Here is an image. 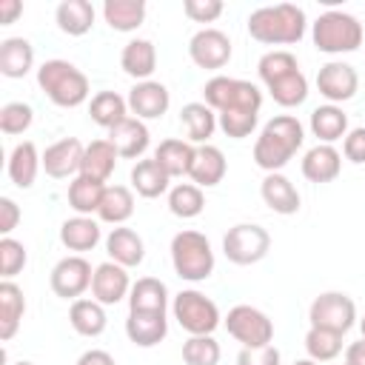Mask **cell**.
<instances>
[{"label":"cell","instance_id":"obj_25","mask_svg":"<svg viewBox=\"0 0 365 365\" xmlns=\"http://www.w3.org/2000/svg\"><path fill=\"white\" fill-rule=\"evenodd\" d=\"M40 168H43V154H37V145L31 140H23L11 148V154H9V180L17 188H31Z\"/></svg>","mask_w":365,"mask_h":365},{"label":"cell","instance_id":"obj_5","mask_svg":"<svg viewBox=\"0 0 365 365\" xmlns=\"http://www.w3.org/2000/svg\"><path fill=\"white\" fill-rule=\"evenodd\" d=\"M314 46L322 54H351L362 46L365 31L362 23L348 11H325L314 20Z\"/></svg>","mask_w":365,"mask_h":365},{"label":"cell","instance_id":"obj_9","mask_svg":"<svg viewBox=\"0 0 365 365\" xmlns=\"http://www.w3.org/2000/svg\"><path fill=\"white\" fill-rule=\"evenodd\" d=\"M268 248H271V234L257 222H237L222 237V251L234 265H254L265 259Z\"/></svg>","mask_w":365,"mask_h":365},{"label":"cell","instance_id":"obj_31","mask_svg":"<svg viewBox=\"0 0 365 365\" xmlns=\"http://www.w3.org/2000/svg\"><path fill=\"white\" fill-rule=\"evenodd\" d=\"M68 322L71 328L80 334V336H100L108 325V317H106V305L97 302V299H74L71 308H68Z\"/></svg>","mask_w":365,"mask_h":365},{"label":"cell","instance_id":"obj_51","mask_svg":"<svg viewBox=\"0 0 365 365\" xmlns=\"http://www.w3.org/2000/svg\"><path fill=\"white\" fill-rule=\"evenodd\" d=\"M77 365H117V362H114V356H111L108 351L91 348V351H86V354L77 359Z\"/></svg>","mask_w":365,"mask_h":365},{"label":"cell","instance_id":"obj_24","mask_svg":"<svg viewBox=\"0 0 365 365\" xmlns=\"http://www.w3.org/2000/svg\"><path fill=\"white\" fill-rule=\"evenodd\" d=\"M34 68V46L26 37H6L0 43V74L20 80Z\"/></svg>","mask_w":365,"mask_h":365},{"label":"cell","instance_id":"obj_55","mask_svg":"<svg viewBox=\"0 0 365 365\" xmlns=\"http://www.w3.org/2000/svg\"><path fill=\"white\" fill-rule=\"evenodd\" d=\"M359 331H362V339H365V317L359 319Z\"/></svg>","mask_w":365,"mask_h":365},{"label":"cell","instance_id":"obj_26","mask_svg":"<svg viewBox=\"0 0 365 365\" xmlns=\"http://www.w3.org/2000/svg\"><path fill=\"white\" fill-rule=\"evenodd\" d=\"M120 66H123V71H125L128 77H134L137 83L148 80V77L154 74V68H157V48H154V43H151V40H143V37L128 40V43L123 46Z\"/></svg>","mask_w":365,"mask_h":365},{"label":"cell","instance_id":"obj_40","mask_svg":"<svg viewBox=\"0 0 365 365\" xmlns=\"http://www.w3.org/2000/svg\"><path fill=\"white\" fill-rule=\"evenodd\" d=\"M131 214H134V194H131V188H125V185H106V194H103L97 217L103 222H108V225H123Z\"/></svg>","mask_w":365,"mask_h":365},{"label":"cell","instance_id":"obj_41","mask_svg":"<svg viewBox=\"0 0 365 365\" xmlns=\"http://www.w3.org/2000/svg\"><path fill=\"white\" fill-rule=\"evenodd\" d=\"M202 208H205V197H202V188L200 185H194V182H177L168 191V211L174 217L191 220V217H200Z\"/></svg>","mask_w":365,"mask_h":365},{"label":"cell","instance_id":"obj_46","mask_svg":"<svg viewBox=\"0 0 365 365\" xmlns=\"http://www.w3.org/2000/svg\"><path fill=\"white\" fill-rule=\"evenodd\" d=\"M257 120H259V111H222V114H217V125L225 131V137H234V140L248 137L257 128Z\"/></svg>","mask_w":365,"mask_h":365},{"label":"cell","instance_id":"obj_6","mask_svg":"<svg viewBox=\"0 0 365 365\" xmlns=\"http://www.w3.org/2000/svg\"><path fill=\"white\" fill-rule=\"evenodd\" d=\"M171 265L180 279L202 282L214 271V251L205 234L200 231H180L171 240Z\"/></svg>","mask_w":365,"mask_h":365},{"label":"cell","instance_id":"obj_47","mask_svg":"<svg viewBox=\"0 0 365 365\" xmlns=\"http://www.w3.org/2000/svg\"><path fill=\"white\" fill-rule=\"evenodd\" d=\"M222 3L220 0H185L182 3V11L188 20L194 23H214L220 14H222Z\"/></svg>","mask_w":365,"mask_h":365},{"label":"cell","instance_id":"obj_1","mask_svg":"<svg viewBox=\"0 0 365 365\" xmlns=\"http://www.w3.org/2000/svg\"><path fill=\"white\" fill-rule=\"evenodd\" d=\"M302 140H305L302 123L294 114H277L262 125V131L254 143V163L262 171L274 174L291 163V157L299 151Z\"/></svg>","mask_w":365,"mask_h":365},{"label":"cell","instance_id":"obj_2","mask_svg":"<svg viewBox=\"0 0 365 365\" xmlns=\"http://www.w3.org/2000/svg\"><path fill=\"white\" fill-rule=\"evenodd\" d=\"M257 71H259V80L265 83V88L271 91L274 103H279L282 108H294V106L305 103L308 80L299 71V63L291 51H285V48L265 51L257 63Z\"/></svg>","mask_w":365,"mask_h":365},{"label":"cell","instance_id":"obj_48","mask_svg":"<svg viewBox=\"0 0 365 365\" xmlns=\"http://www.w3.org/2000/svg\"><path fill=\"white\" fill-rule=\"evenodd\" d=\"M279 348L262 345V348H242L237 354V365H279Z\"/></svg>","mask_w":365,"mask_h":365},{"label":"cell","instance_id":"obj_53","mask_svg":"<svg viewBox=\"0 0 365 365\" xmlns=\"http://www.w3.org/2000/svg\"><path fill=\"white\" fill-rule=\"evenodd\" d=\"M345 365H365V339H356L345 348Z\"/></svg>","mask_w":365,"mask_h":365},{"label":"cell","instance_id":"obj_11","mask_svg":"<svg viewBox=\"0 0 365 365\" xmlns=\"http://www.w3.org/2000/svg\"><path fill=\"white\" fill-rule=\"evenodd\" d=\"M225 328L242 348H262L274 339V322L254 305H234L225 317Z\"/></svg>","mask_w":365,"mask_h":365},{"label":"cell","instance_id":"obj_39","mask_svg":"<svg viewBox=\"0 0 365 365\" xmlns=\"http://www.w3.org/2000/svg\"><path fill=\"white\" fill-rule=\"evenodd\" d=\"M165 305H168V288L157 277H143L128 291L131 311H165Z\"/></svg>","mask_w":365,"mask_h":365},{"label":"cell","instance_id":"obj_43","mask_svg":"<svg viewBox=\"0 0 365 365\" xmlns=\"http://www.w3.org/2000/svg\"><path fill=\"white\" fill-rule=\"evenodd\" d=\"M220 356H222L220 342H217L211 334L188 336V339L182 342V362H185V365H217Z\"/></svg>","mask_w":365,"mask_h":365},{"label":"cell","instance_id":"obj_3","mask_svg":"<svg viewBox=\"0 0 365 365\" xmlns=\"http://www.w3.org/2000/svg\"><path fill=\"white\" fill-rule=\"evenodd\" d=\"M305 11L294 3L262 6L248 14V34L265 46H294L305 37Z\"/></svg>","mask_w":365,"mask_h":365},{"label":"cell","instance_id":"obj_36","mask_svg":"<svg viewBox=\"0 0 365 365\" xmlns=\"http://www.w3.org/2000/svg\"><path fill=\"white\" fill-rule=\"evenodd\" d=\"M103 194H106V182H97L91 177H83L77 174L71 182H68V205L80 214V217H91L100 211V202H103Z\"/></svg>","mask_w":365,"mask_h":365},{"label":"cell","instance_id":"obj_17","mask_svg":"<svg viewBox=\"0 0 365 365\" xmlns=\"http://www.w3.org/2000/svg\"><path fill=\"white\" fill-rule=\"evenodd\" d=\"M131 291V279H128V268L117 265V262H100L94 268V279H91V299L103 302V305H117L120 299H125Z\"/></svg>","mask_w":365,"mask_h":365},{"label":"cell","instance_id":"obj_18","mask_svg":"<svg viewBox=\"0 0 365 365\" xmlns=\"http://www.w3.org/2000/svg\"><path fill=\"white\" fill-rule=\"evenodd\" d=\"M125 334L137 348H154L168 334L165 311H128Z\"/></svg>","mask_w":365,"mask_h":365},{"label":"cell","instance_id":"obj_38","mask_svg":"<svg viewBox=\"0 0 365 365\" xmlns=\"http://www.w3.org/2000/svg\"><path fill=\"white\" fill-rule=\"evenodd\" d=\"M88 114L97 125L111 131L114 125H120L128 117V100L120 97L117 91H97L88 103Z\"/></svg>","mask_w":365,"mask_h":365},{"label":"cell","instance_id":"obj_50","mask_svg":"<svg viewBox=\"0 0 365 365\" xmlns=\"http://www.w3.org/2000/svg\"><path fill=\"white\" fill-rule=\"evenodd\" d=\"M20 222V205L11 197H0V234L9 237Z\"/></svg>","mask_w":365,"mask_h":365},{"label":"cell","instance_id":"obj_14","mask_svg":"<svg viewBox=\"0 0 365 365\" xmlns=\"http://www.w3.org/2000/svg\"><path fill=\"white\" fill-rule=\"evenodd\" d=\"M317 88L319 94L328 100V103H345L356 94L359 88V74L351 63H342V60H331L325 63L319 71H317Z\"/></svg>","mask_w":365,"mask_h":365},{"label":"cell","instance_id":"obj_42","mask_svg":"<svg viewBox=\"0 0 365 365\" xmlns=\"http://www.w3.org/2000/svg\"><path fill=\"white\" fill-rule=\"evenodd\" d=\"M305 351H308V359L314 362H331L342 354V334L325 331V328H308Z\"/></svg>","mask_w":365,"mask_h":365},{"label":"cell","instance_id":"obj_10","mask_svg":"<svg viewBox=\"0 0 365 365\" xmlns=\"http://www.w3.org/2000/svg\"><path fill=\"white\" fill-rule=\"evenodd\" d=\"M308 319H311V328H325L345 336L356 322V305L342 291H325L311 302Z\"/></svg>","mask_w":365,"mask_h":365},{"label":"cell","instance_id":"obj_13","mask_svg":"<svg viewBox=\"0 0 365 365\" xmlns=\"http://www.w3.org/2000/svg\"><path fill=\"white\" fill-rule=\"evenodd\" d=\"M188 57L205 71H217L231 60V40L220 29H200L188 43Z\"/></svg>","mask_w":365,"mask_h":365},{"label":"cell","instance_id":"obj_4","mask_svg":"<svg viewBox=\"0 0 365 365\" xmlns=\"http://www.w3.org/2000/svg\"><path fill=\"white\" fill-rule=\"evenodd\" d=\"M37 86L60 108H77L88 100V77L68 60H46L37 68Z\"/></svg>","mask_w":365,"mask_h":365},{"label":"cell","instance_id":"obj_44","mask_svg":"<svg viewBox=\"0 0 365 365\" xmlns=\"http://www.w3.org/2000/svg\"><path fill=\"white\" fill-rule=\"evenodd\" d=\"M29 262V254H26V245L17 242L14 237H3L0 240V277L3 279H11L17 277Z\"/></svg>","mask_w":365,"mask_h":365},{"label":"cell","instance_id":"obj_45","mask_svg":"<svg viewBox=\"0 0 365 365\" xmlns=\"http://www.w3.org/2000/svg\"><path fill=\"white\" fill-rule=\"evenodd\" d=\"M31 120H34V111L29 103L14 100V103H6L0 108V131L3 134H23L31 125Z\"/></svg>","mask_w":365,"mask_h":365},{"label":"cell","instance_id":"obj_32","mask_svg":"<svg viewBox=\"0 0 365 365\" xmlns=\"http://www.w3.org/2000/svg\"><path fill=\"white\" fill-rule=\"evenodd\" d=\"M194 145L188 140H163L154 151V160L160 163V168L168 177H185L191 171V160H194Z\"/></svg>","mask_w":365,"mask_h":365},{"label":"cell","instance_id":"obj_34","mask_svg":"<svg viewBox=\"0 0 365 365\" xmlns=\"http://www.w3.org/2000/svg\"><path fill=\"white\" fill-rule=\"evenodd\" d=\"M60 242L68 248V251H91L97 242H100V222L91 220V217H71L60 225Z\"/></svg>","mask_w":365,"mask_h":365},{"label":"cell","instance_id":"obj_37","mask_svg":"<svg viewBox=\"0 0 365 365\" xmlns=\"http://www.w3.org/2000/svg\"><path fill=\"white\" fill-rule=\"evenodd\" d=\"M103 20L114 31H134L145 20V3L143 0H106Z\"/></svg>","mask_w":365,"mask_h":365},{"label":"cell","instance_id":"obj_33","mask_svg":"<svg viewBox=\"0 0 365 365\" xmlns=\"http://www.w3.org/2000/svg\"><path fill=\"white\" fill-rule=\"evenodd\" d=\"M168 182H171V177L160 168V163L154 157L151 160H137L134 168H131V188L145 200H154V197L165 194Z\"/></svg>","mask_w":365,"mask_h":365},{"label":"cell","instance_id":"obj_21","mask_svg":"<svg viewBox=\"0 0 365 365\" xmlns=\"http://www.w3.org/2000/svg\"><path fill=\"white\" fill-rule=\"evenodd\" d=\"M259 194H262V202H265L274 214L288 217V214H297V211H299V191H297L294 182H291L285 174H279V171L265 174L262 185H259Z\"/></svg>","mask_w":365,"mask_h":365},{"label":"cell","instance_id":"obj_8","mask_svg":"<svg viewBox=\"0 0 365 365\" xmlns=\"http://www.w3.org/2000/svg\"><path fill=\"white\" fill-rule=\"evenodd\" d=\"M171 314L180 322L182 331H188L191 336H202V334H214L220 319V308L214 299H208L202 291H180L171 302Z\"/></svg>","mask_w":365,"mask_h":365},{"label":"cell","instance_id":"obj_35","mask_svg":"<svg viewBox=\"0 0 365 365\" xmlns=\"http://www.w3.org/2000/svg\"><path fill=\"white\" fill-rule=\"evenodd\" d=\"M180 123L185 125L188 143H208V137L217 128V111L205 103H185L180 111Z\"/></svg>","mask_w":365,"mask_h":365},{"label":"cell","instance_id":"obj_7","mask_svg":"<svg viewBox=\"0 0 365 365\" xmlns=\"http://www.w3.org/2000/svg\"><path fill=\"white\" fill-rule=\"evenodd\" d=\"M202 97L205 106H211L217 114L222 111H259L262 108V91L248 83V80H237V77H211L202 86Z\"/></svg>","mask_w":365,"mask_h":365},{"label":"cell","instance_id":"obj_22","mask_svg":"<svg viewBox=\"0 0 365 365\" xmlns=\"http://www.w3.org/2000/svg\"><path fill=\"white\" fill-rule=\"evenodd\" d=\"M106 254L111 257V262H117V265H123V268H134V265L143 262L145 245H143V237H140L134 228L117 225V228H111V234L106 237Z\"/></svg>","mask_w":365,"mask_h":365},{"label":"cell","instance_id":"obj_52","mask_svg":"<svg viewBox=\"0 0 365 365\" xmlns=\"http://www.w3.org/2000/svg\"><path fill=\"white\" fill-rule=\"evenodd\" d=\"M23 14V3L20 0H0V26L14 23Z\"/></svg>","mask_w":365,"mask_h":365},{"label":"cell","instance_id":"obj_29","mask_svg":"<svg viewBox=\"0 0 365 365\" xmlns=\"http://www.w3.org/2000/svg\"><path fill=\"white\" fill-rule=\"evenodd\" d=\"M120 154L117 148L108 143V140H91L83 151V165H80V174L83 177H91L97 182H106L111 174H114V165H117Z\"/></svg>","mask_w":365,"mask_h":365},{"label":"cell","instance_id":"obj_16","mask_svg":"<svg viewBox=\"0 0 365 365\" xmlns=\"http://www.w3.org/2000/svg\"><path fill=\"white\" fill-rule=\"evenodd\" d=\"M128 111L137 117V120H160L168 106H171V94L163 83L157 80H143L137 83L131 91H128Z\"/></svg>","mask_w":365,"mask_h":365},{"label":"cell","instance_id":"obj_30","mask_svg":"<svg viewBox=\"0 0 365 365\" xmlns=\"http://www.w3.org/2000/svg\"><path fill=\"white\" fill-rule=\"evenodd\" d=\"M311 131L319 143L331 145L336 140H342L348 134V114L334 106V103H325V106H317L311 111Z\"/></svg>","mask_w":365,"mask_h":365},{"label":"cell","instance_id":"obj_12","mask_svg":"<svg viewBox=\"0 0 365 365\" xmlns=\"http://www.w3.org/2000/svg\"><path fill=\"white\" fill-rule=\"evenodd\" d=\"M91 279H94V271H91V262L80 254L74 257H63L54 268H51V291L63 299H80L88 288H91Z\"/></svg>","mask_w":365,"mask_h":365},{"label":"cell","instance_id":"obj_19","mask_svg":"<svg viewBox=\"0 0 365 365\" xmlns=\"http://www.w3.org/2000/svg\"><path fill=\"white\" fill-rule=\"evenodd\" d=\"M108 143L117 148V154H120L123 160H137V157L145 154V148H148V143H151V134H148V128H145L143 120L125 117L120 125H114V128L108 131Z\"/></svg>","mask_w":365,"mask_h":365},{"label":"cell","instance_id":"obj_27","mask_svg":"<svg viewBox=\"0 0 365 365\" xmlns=\"http://www.w3.org/2000/svg\"><path fill=\"white\" fill-rule=\"evenodd\" d=\"M26 314V297H23V288L11 279H3L0 282V339L9 342L17 328H20V319Z\"/></svg>","mask_w":365,"mask_h":365},{"label":"cell","instance_id":"obj_49","mask_svg":"<svg viewBox=\"0 0 365 365\" xmlns=\"http://www.w3.org/2000/svg\"><path fill=\"white\" fill-rule=\"evenodd\" d=\"M342 154H345V160L354 163V165H362V163H365V128H362V125H359V128H351V131L345 134V140H342Z\"/></svg>","mask_w":365,"mask_h":365},{"label":"cell","instance_id":"obj_28","mask_svg":"<svg viewBox=\"0 0 365 365\" xmlns=\"http://www.w3.org/2000/svg\"><path fill=\"white\" fill-rule=\"evenodd\" d=\"M94 6L88 0H63L57 9H54V20H57V29L68 37H83L91 31L94 26Z\"/></svg>","mask_w":365,"mask_h":365},{"label":"cell","instance_id":"obj_23","mask_svg":"<svg viewBox=\"0 0 365 365\" xmlns=\"http://www.w3.org/2000/svg\"><path fill=\"white\" fill-rule=\"evenodd\" d=\"M339 171H342V154L334 145L317 143L302 157V174L311 182H331L339 177Z\"/></svg>","mask_w":365,"mask_h":365},{"label":"cell","instance_id":"obj_15","mask_svg":"<svg viewBox=\"0 0 365 365\" xmlns=\"http://www.w3.org/2000/svg\"><path fill=\"white\" fill-rule=\"evenodd\" d=\"M83 151H86V145H83L77 137H63V140L51 143V145L43 151V171H46L48 177H54V180L74 177V174H80Z\"/></svg>","mask_w":365,"mask_h":365},{"label":"cell","instance_id":"obj_54","mask_svg":"<svg viewBox=\"0 0 365 365\" xmlns=\"http://www.w3.org/2000/svg\"><path fill=\"white\" fill-rule=\"evenodd\" d=\"M294 365H319V362H314V359H297Z\"/></svg>","mask_w":365,"mask_h":365},{"label":"cell","instance_id":"obj_20","mask_svg":"<svg viewBox=\"0 0 365 365\" xmlns=\"http://www.w3.org/2000/svg\"><path fill=\"white\" fill-rule=\"evenodd\" d=\"M228 171V163H225V154L217 148V145H197L194 151V160H191V171L188 177L194 180V185L200 188H211V185H220L222 177Z\"/></svg>","mask_w":365,"mask_h":365},{"label":"cell","instance_id":"obj_56","mask_svg":"<svg viewBox=\"0 0 365 365\" xmlns=\"http://www.w3.org/2000/svg\"><path fill=\"white\" fill-rule=\"evenodd\" d=\"M14 365H34V362H29V359H20V362H14Z\"/></svg>","mask_w":365,"mask_h":365}]
</instances>
